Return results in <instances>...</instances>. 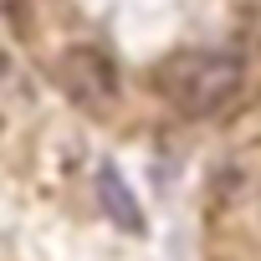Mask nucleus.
I'll list each match as a JSON object with an SVG mask.
<instances>
[{"label": "nucleus", "mask_w": 261, "mask_h": 261, "mask_svg": "<svg viewBox=\"0 0 261 261\" xmlns=\"http://www.w3.org/2000/svg\"><path fill=\"white\" fill-rule=\"evenodd\" d=\"M246 82V67L236 51H205V46H185V51H169L154 72H149V87L179 113V118H215L236 102Z\"/></svg>", "instance_id": "f257e3e1"}, {"label": "nucleus", "mask_w": 261, "mask_h": 261, "mask_svg": "<svg viewBox=\"0 0 261 261\" xmlns=\"http://www.w3.org/2000/svg\"><path fill=\"white\" fill-rule=\"evenodd\" d=\"M57 82L77 108H92V113H102L118 97V67L102 46H67L57 57Z\"/></svg>", "instance_id": "f03ea898"}, {"label": "nucleus", "mask_w": 261, "mask_h": 261, "mask_svg": "<svg viewBox=\"0 0 261 261\" xmlns=\"http://www.w3.org/2000/svg\"><path fill=\"white\" fill-rule=\"evenodd\" d=\"M97 200H102L108 220H113V225H123L128 236H139V230H144V210H139L134 190L123 185V174H118L113 164H102V169H97Z\"/></svg>", "instance_id": "7ed1b4c3"}]
</instances>
